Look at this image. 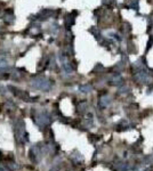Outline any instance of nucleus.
<instances>
[{
	"label": "nucleus",
	"mask_w": 153,
	"mask_h": 171,
	"mask_svg": "<svg viewBox=\"0 0 153 171\" xmlns=\"http://www.w3.org/2000/svg\"><path fill=\"white\" fill-rule=\"evenodd\" d=\"M0 157H1V152H0Z\"/></svg>",
	"instance_id": "1"
}]
</instances>
